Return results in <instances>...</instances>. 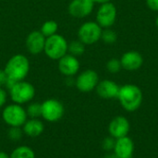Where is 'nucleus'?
<instances>
[{
	"label": "nucleus",
	"mask_w": 158,
	"mask_h": 158,
	"mask_svg": "<svg viewBox=\"0 0 158 158\" xmlns=\"http://www.w3.org/2000/svg\"><path fill=\"white\" fill-rule=\"evenodd\" d=\"M4 70L9 79L15 81H24L30 71V61L24 55H15L6 62Z\"/></svg>",
	"instance_id": "nucleus-1"
},
{
	"label": "nucleus",
	"mask_w": 158,
	"mask_h": 158,
	"mask_svg": "<svg viewBox=\"0 0 158 158\" xmlns=\"http://www.w3.org/2000/svg\"><path fill=\"white\" fill-rule=\"evenodd\" d=\"M122 106L128 111H134L142 104L143 94L139 87L127 84L119 88L118 95Z\"/></svg>",
	"instance_id": "nucleus-2"
},
{
	"label": "nucleus",
	"mask_w": 158,
	"mask_h": 158,
	"mask_svg": "<svg viewBox=\"0 0 158 158\" xmlns=\"http://www.w3.org/2000/svg\"><path fill=\"white\" fill-rule=\"evenodd\" d=\"M68 47L69 44L65 37L56 33L46 38L44 52L49 58L58 60L68 53Z\"/></svg>",
	"instance_id": "nucleus-3"
},
{
	"label": "nucleus",
	"mask_w": 158,
	"mask_h": 158,
	"mask_svg": "<svg viewBox=\"0 0 158 158\" xmlns=\"http://www.w3.org/2000/svg\"><path fill=\"white\" fill-rule=\"evenodd\" d=\"M11 100L15 104L22 105L30 102L35 95V89L33 85L28 81H17L9 90Z\"/></svg>",
	"instance_id": "nucleus-4"
},
{
	"label": "nucleus",
	"mask_w": 158,
	"mask_h": 158,
	"mask_svg": "<svg viewBox=\"0 0 158 158\" xmlns=\"http://www.w3.org/2000/svg\"><path fill=\"white\" fill-rule=\"evenodd\" d=\"M27 112L19 104H11L6 106L3 112V120L10 127H21L27 121Z\"/></svg>",
	"instance_id": "nucleus-5"
},
{
	"label": "nucleus",
	"mask_w": 158,
	"mask_h": 158,
	"mask_svg": "<svg viewBox=\"0 0 158 158\" xmlns=\"http://www.w3.org/2000/svg\"><path fill=\"white\" fill-rule=\"evenodd\" d=\"M102 29L97 22L88 21L83 23L79 31V40L84 44H93L101 39Z\"/></svg>",
	"instance_id": "nucleus-6"
},
{
	"label": "nucleus",
	"mask_w": 158,
	"mask_h": 158,
	"mask_svg": "<svg viewBox=\"0 0 158 158\" xmlns=\"http://www.w3.org/2000/svg\"><path fill=\"white\" fill-rule=\"evenodd\" d=\"M65 113L64 106L56 99H47L42 103V117L49 122H56Z\"/></svg>",
	"instance_id": "nucleus-7"
},
{
	"label": "nucleus",
	"mask_w": 158,
	"mask_h": 158,
	"mask_svg": "<svg viewBox=\"0 0 158 158\" xmlns=\"http://www.w3.org/2000/svg\"><path fill=\"white\" fill-rule=\"evenodd\" d=\"M98 81H99L98 74L94 70L87 69L81 72L78 76L75 84L79 91L82 93H89L97 86Z\"/></svg>",
	"instance_id": "nucleus-8"
},
{
	"label": "nucleus",
	"mask_w": 158,
	"mask_h": 158,
	"mask_svg": "<svg viewBox=\"0 0 158 158\" xmlns=\"http://www.w3.org/2000/svg\"><path fill=\"white\" fill-rule=\"evenodd\" d=\"M117 17V9L114 4L108 2L103 4L97 11V23L104 28H108L115 23Z\"/></svg>",
	"instance_id": "nucleus-9"
},
{
	"label": "nucleus",
	"mask_w": 158,
	"mask_h": 158,
	"mask_svg": "<svg viewBox=\"0 0 158 158\" xmlns=\"http://www.w3.org/2000/svg\"><path fill=\"white\" fill-rule=\"evenodd\" d=\"M93 0H72L69 5V13L78 19L85 18L94 8Z\"/></svg>",
	"instance_id": "nucleus-10"
},
{
	"label": "nucleus",
	"mask_w": 158,
	"mask_h": 158,
	"mask_svg": "<svg viewBox=\"0 0 158 158\" xmlns=\"http://www.w3.org/2000/svg\"><path fill=\"white\" fill-rule=\"evenodd\" d=\"M58 69L66 77H73L80 69V62L75 56L66 54L58 59Z\"/></svg>",
	"instance_id": "nucleus-11"
},
{
	"label": "nucleus",
	"mask_w": 158,
	"mask_h": 158,
	"mask_svg": "<svg viewBox=\"0 0 158 158\" xmlns=\"http://www.w3.org/2000/svg\"><path fill=\"white\" fill-rule=\"evenodd\" d=\"M46 37L40 31H33L26 38L27 50L32 55H39L44 52Z\"/></svg>",
	"instance_id": "nucleus-12"
},
{
	"label": "nucleus",
	"mask_w": 158,
	"mask_h": 158,
	"mask_svg": "<svg viewBox=\"0 0 158 158\" xmlns=\"http://www.w3.org/2000/svg\"><path fill=\"white\" fill-rule=\"evenodd\" d=\"M120 62L123 69L127 70H135L141 68L143 63V58L140 53L136 51H129L122 56Z\"/></svg>",
	"instance_id": "nucleus-13"
},
{
	"label": "nucleus",
	"mask_w": 158,
	"mask_h": 158,
	"mask_svg": "<svg viewBox=\"0 0 158 158\" xmlns=\"http://www.w3.org/2000/svg\"><path fill=\"white\" fill-rule=\"evenodd\" d=\"M129 131H130V123L123 117H118L114 118L109 125L110 134L117 139L125 137L128 134Z\"/></svg>",
	"instance_id": "nucleus-14"
},
{
	"label": "nucleus",
	"mask_w": 158,
	"mask_h": 158,
	"mask_svg": "<svg viewBox=\"0 0 158 158\" xmlns=\"http://www.w3.org/2000/svg\"><path fill=\"white\" fill-rule=\"evenodd\" d=\"M96 92L98 95H100L101 97L106 99H110V98L118 97L119 87L114 81L109 80H105L102 81L101 82H98L96 86Z\"/></svg>",
	"instance_id": "nucleus-15"
},
{
	"label": "nucleus",
	"mask_w": 158,
	"mask_h": 158,
	"mask_svg": "<svg viewBox=\"0 0 158 158\" xmlns=\"http://www.w3.org/2000/svg\"><path fill=\"white\" fill-rule=\"evenodd\" d=\"M115 152L116 155L119 158H132V154H133L132 141L126 136L118 139L115 144Z\"/></svg>",
	"instance_id": "nucleus-16"
},
{
	"label": "nucleus",
	"mask_w": 158,
	"mask_h": 158,
	"mask_svg": "<svg viewBox=\"0 0 158 158\" xmlns=\"http://www.w3.org/2000/svg\"><path fill=\"white\" fill-rule=\"evenodd\" d=\"M23 132L29 137H38L44 131V123L38 118H31L23 125Z\"/></svg>",
	"instance_id": "nucleus-17"
},
{
	"label": "nucleus",
	"mask_w": 158,
	"mask_h": 158,
	"mask_svg": "<svg viewBox=\"0 0 158 158\" xmlns=\"http://www.w3.org/2000/svg\"><path fill=\"white\" fill-rule=\"evenodd\" d=\"M10 158H35L33 150L28 146H19L9 156Z\"/></svg>",
	"instance_id": "nucleus-18"
},
{
	"label": "nucleus",
	"mask_w": 158,
	"mask_h": 158,
	"mask_svg": "<svg viewBox=\"0 0 158 158\" xmlns=\"http://www.w3.org/2000/svg\"><path fill=\"white\" fill-rule=\"evenodd\" d=\"M57 29H58V24L56 23V21L50 19V20H46L45 22H44V24L41 27L40 31L44 34V37L47 38L49 36L56 34L57 31Z\"/></svg>",
	"instance_id": "nucleus-19"
},
{
	"label": "nucleus",
	"mask_w": 158,
	"mask_h": 158,
	"mask_svg": "<svg viewBox=\"0 0 158 158\" xmlns=\"http://www.w3.org/2000/svg\"><path fill=\"white\" fill-rule=\"evenodd\" d=\"M68 51H69L70 55L72 56H81L84 51H85V46L84 44L81 43L80 40L79 41H72L70 44H69Z\"/></svg>",
	"instance_id": "nucleus-20"
},
{
	"label": "nucleus",
	"mask_w": 158,
	"mask_h": 158,
	"mask_svg": "<svg viewBox=\"0 0 158 158\" xmlns=\"http://www.w3.org/2000/svg\"><path fill=\"white\" fill-rule=\"evenodd\" d=\"M27 115L31 118H38L42 117V104L39 103H32L30 104L27 107Z\"/></svg>",
	"instance_id": "nucleus-21"
},
{
	"label": "nucleus",
	"mask_w": 158,
	"mask_h": 158,
	"mask_svg": "<svg viewBox=\"0 0 158 158\" xmlns=\"http://www.w3.org/2000/svg\"><path fill=\"white\" fill-rule=\"evenodd\" d=\"M101 39L108 44H112L116 42L117 40V34L115 31H111V30H105L102 31V34H101Z\"/></svg>",
	"instance_id": "nucleus-22"
},
{
	"label": "nucleus",
	"mask_w": 158,
	"mask_h": 158,
	"mask_svg": "<svg viewBox=\"0 0 158 158\" xmlns=\"http://www.w3.org/2000/svg\"><path fill=\"white\" fill-rule=\"evenodd\" d=\"M121 68H122L121 62H120V60H118L117 58H112V59H110L106 63V69L111 73H117V72H118Z\"/></svg>",
	"instance_id": "nucleus-23"
},
{
	"label": "nucleus",
	"mask_w": 158,
	"mask_h": 158,
	"mask_svg": "<svg viewBox=\"0 0 158 158\" xmlns=\"http://www.w3.org/2000/svg\"><path fill=\"white\" fill-rule=\"evenodd\" d=\"M23 134V130L20 129V127H10L8 131V137L12 141H19L21 139Z\"/></svg>",
	"instance_id": "nucleus-24"
},
{
	"label": "nucleus",
	"mask_w": 158,
	"mask_h": 158,
	"mask_svg": "<svg viewBox=\"0 0 158 158\" xmlns=\"http://www.w3.org/2000/svg\"><path fill=\"white\" fill-rule=\"evenodd\" d=\"M6 92L3 89V88H1L0 87V108L6 104Z\"/></svg>",
	"instance_id": "nucleus-25"
},
{
	"label": "nucleus",
	"mask_w": 158,
	"mask_h": 158,
	"mask_svg": "<svg viewBox=\"0 0 158 158\" xmlns=\"http://www.w3.org/2000/svg\"><path fill=\"white\" fill-rule=\"evenodd\" d=\"M146 3L150 9L158 11V0H146Z\"/></svg>",
	"instance_id": "nucleus-26"
},
{
	"label": "nucleus",
	"mask_w": 158,
	"mask_h": 158,
	"mask_svg": "<svg viewBox=\"0 0 158 158\" xmlns=\"http://www.w3.org/2000/svg\"><path fill=\"white\" fill-rule=\"evenodd\" d=\"M8 80V77L6 75V73L5 72V70H0V86L6 85V81Z\"/></svg>",
	"instance_id": "nucleus-27"
},
{
	"label": "nucleus",
	"mask_w": 158,
	"mask_h": 158,
	"mask_svg": "<svg viewBox=\"0 0 158 158\" xmlns=\"http://www.w3.org/2000/svg\"><path fill=\"white\" fill-rule=\"evenodd\" d=\"M114 146H115V143H114V142H113L112 139L107 138V139L105 140V142H104V148H105V149L110 150V149L113 148Z\"/></svg>",
	"instance_id": "nucleus-28"
},
{
	"label": "nucleus",
	"mask_w": 158,
	"mask_h": 158,
	"mask_svg": "<svg viewBox=\"0 0 158 158\" xmlns=\"http://www.w3.org/2000/svg\"><path fill=\"white\" fill-rule=\"evenodd\" d=\"M0 158H10L9 155H7L4 151H0Z\"/></svg>",
	"instance_id": "nucleus-29"
},
{
	"label": "nucleus",
	"mask_w": 158,
	"mask_h": 158,
	"mask_svg": "<svg viewBox=\"0 0 158 158\" xmlns=\"http://www.w3.org/2000/svg\"><path fill=\"white\" fill-rule=\"evenodd\" d=\"M94 3H99V4H106V3H108L110 2V0H93Z\"/></svg>",
	"instance_id": "nucleus-30"
},
{
	"label": "nucleus",
	"mask_w": 158,
	"mask_h": 158,
	"mask_svg": "<svg viewBox=\"0 0 158 158\" xmlns=\"http://www.w3.org/2000/svg\"><path fill=\"white\" fill-rule=\"evenodd\" d=\"M105 158H119L117 155H109V156H106Z\"/></svg>",
	"instance_id": "nucleus-31"
},
{
	"label": "nucleus",
	"mask_w": 158,
	"mask_h": 158,
	"mask_svg": "<svg viewBox=\"0 0 158 158\" xmlns=\"http://www.w3.org/2000/svg\"><path fill=\"white\" fill-rule=\"evenodd\" d=\"M156 26H157V28H158V16H157V18H156Z\"/></svg>",
	"instance_id": "nucleus-32"
}]
</instances>
